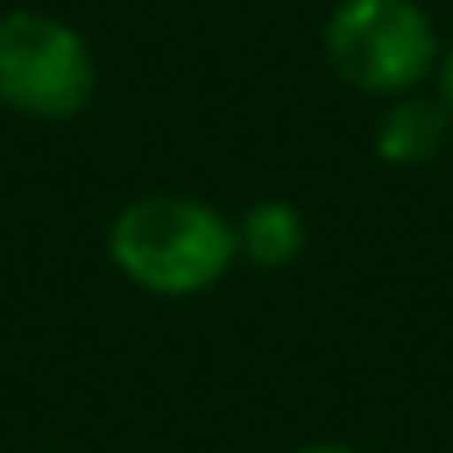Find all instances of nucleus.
Masks as SVG:
<instances>
[{"label": "nucleus", "mask_w": 453, "mask_h": 453, "mask_svg": "<svg viewBox=\"0 0 453 453\" xmlns=\"http://www.w3.org/2000/svg\"><path fill=\"white\" fill-rule=\"evenodd\" d=\"M107 251L128 283L165 299H187L230 273V262L241 257V235L213 203L160 192V197L128 203L112 219Z\"/></svg>", "instance_id": "f257e3e1"}, {"label": "nucleus", "mask_w": 453, "mask_h": 453, "mask_svg": "<svg viewBox=\"0 0 453 453\" xmlns=\"http://www.w3.org/2000/svg\"><path fill=\"white\" fill-rule=\"evenodd\" d=\"M326 59L363 96H411L437 70V33L416 0H342L326 17Z\"/></svg>", "instance_id": "f03ea898"}, {"label": "nucleus", "mask_w": 453, "mask_h": 453, "mask_svg": "<svg viewBox=\"0 0 453 453\" xmlns=\"http://www.w3.org/2000/svg\"><path fill=\"white\" fill-rule=\"evenodd\" d=\"M96 91L86 38L43 12L0 17V102L27 118H75Z\"/></svg>", "instance_id": "7ed1b4c3"}, {"label": "nucleus", "mask_w": 453, "mask_h": 453, "mask_svg": "<svg viewBox=\"0 0 453 453\" xmlns=\"http://www.w3.org/2000/svg\"><path fill=\"white\" fill-rule=\"evenodd\" d=\"M448 139V102H426V96H395V107L379 123V155L395 165H416L432 160Z\"/></svg>", "instance_id": "20e7f679"}, {"label": "nucleus", "mask_w": 453, "mask_h": 453, "mask_svg": "<svg viewBox=\"0 0 453 453\" xmlns=\"http://www.w3.org/2000/svg\"><path fill=\"white\" fill-rule=\"evenodd\" d=\"M235 235H241L246 262H257V267H288L304 251V219H299L294 203L267 197V203L246 208V219H241Z\"/></svg>", "instance_id": "39448f33"}, {"label": "nucleus", "mask_w": 453, "mask_h": 453, "mask_svg": "<svg viewBox=\"0 0 453 453\" xmlns=\"http://www.w3.org/2000/svg\"><path fill=\"white\" fill-rule=\"evenodd\" d=\"M442 102H448V112H453V49L442 54Z\"/></svg>", "instance_id": "423d86ee"}, {"label": "nucleus", "mask_w": 453, "mask_h": 453, "mask_svg": "<svg viewBox=\"0 0 453 453\" xmlns=\"http://www.w3.org/2000/svg\"><path fill=\"white\" fill-rule=\"evenodd\" d=\"M299 453H357V448H347V442H310V448H299Z\"/></svg>", "instance_id": "0eeeda50"}]
</instances>
